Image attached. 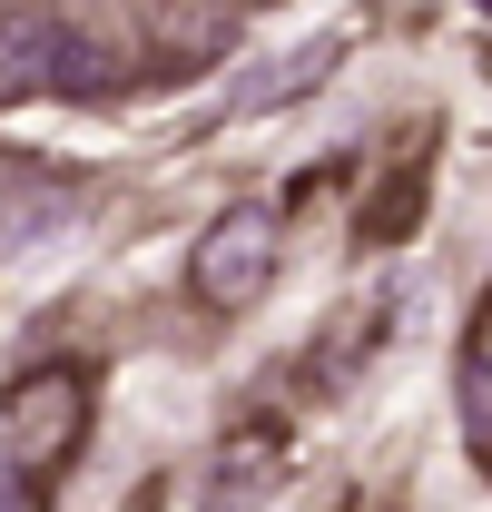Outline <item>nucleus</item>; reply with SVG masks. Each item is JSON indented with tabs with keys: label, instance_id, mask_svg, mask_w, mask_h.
<instances>
[{
	"label": "nucleus",
	"instance_id": "obj_1",
	"mask_svg": "<svg viewBox=\"0 0 492 512\" xmlns=\"http://www.w3.org/2000/svg\"><path fill=\"white\" fill-rule=\"evenodd\" d=\"M276 247H286V217H276V207H227V217H207V237L187 247L197 306H217V316L256 306V296L276 286Z\"/></svg>",
	"mask_w": 492,
	"mask_h": 512
},
{
	"label": "nucleus",
	"instance_id": "obj_2",
	"mask_svg": "<svg viewBox=\"0 0 492 512\" xmlns=\"http://www.w3.org/2000/svg\"><path fill=\"white\" fill-rule=\"evenodd\" d=\"M0 424H10L0 444H10L40 483H50L69 453H79V424H89V375H79V365H40V375H20V384H10V404H0Z\"/></svg>",
	"mask_w": 492,
	"mask_h": 512
},
{
	"label": "nucleus",
	"instance_id": "obj_3",
	"mask_svg": "<svg viewBox=\"0 0 492 512\" xmlns=\"http://www.w3.org/2000/svg\"><path fill=\"white\" fill-rule=\"evenodd\" d=\"M148 79V40H138V20H69L60 40V99H119Z\"/></svg>",
	"mask_w": 492,
	"mask_h": 512
},
{
	"label": "nucleus",
	"instance_id": "obj_4",
	"mask_svg": "<svg viewBox=\"0 0 492 512\" xmlns=\"http://www.w3.org/2000/svg\"><path fill=\"white\" fill-rule=\"evenodd\" d=\"M60 40H69V10H0V109L60 99Z\"/></svg>",
	"mask_w": 492,
	"mask_h": 512
},
{
	"label": "nucleus",
	"instance_id": "obj_5",
	"mask_svg": "<svg viewBox=\"0 0 492 512\" xmlns=\"http://www.w3.org/2000/svg\"><path fill=\"white\" fill-rule=\"evenodd\" d=\"M237 10H158V20H138V40H148V69H207L217 50H237Z\"/></svg>",
	"mask_w": 492,
	"mask_h": 512
},
{
	"label": "nucleus",
	"instance_id": "obj_6",
	"mask_svg": "<svg viewBox=\"0 0 492 512\" xmlns=\"http://www.w3.org/2000/svg\"><path fill=\"white\" fill-rule=\"evenodd\" d=\"M276 463H286V424H276V414L237 424V434H227V453H217V503H246Z\"/></svg>",
	"mask_w": 492,
	"mask_h": 512
},
{
	"label": "nucleus",
	"instance_id": "obj_7",
	"mask_svg": "<svg viewBox=\"0 0 492 512\" xmlns=\"http://www.w3.org/2000/svg\"><path fill=\"white\" fill-rule=\"evenodd\" d=\"M335 50H345V30H315L306 50H286L276 69H256V79H246V89H237V109H286L296 89H315V79L335 69Z\"/></svg>",
	"mask_w": 492,
	"mask_h": 512
},
{
	"label": "nucleus",
	"instance_id": "obj_8",
	"mask_svg": "<svg viewBox=\"0 0 492 512\" xmlns=\"http://www.w3.org/2000/svg\"><path fill=\"white\" fill-rule=\"evenodd\" d=\"M463 404L492 424V296H483V316H473V345H463Z\"/></svg>",
	"mask_w": 492,
	"mask_h": 512
},
{
	"label": "nucleus",
	"instance_id": "obj_9",
	"mask_svg": "<svg viewBox=\"0 0 492 512\" xmlns=\"http://www.w3.org/2000/svg\"><path fill=\"white\" fill-rule=\"evenodd\" d=\"M0 512H40V473H30L10 444H0Z\"/></svg>",
	"mask_w": 492,
	"mask_h": 512
}]
</instances>
